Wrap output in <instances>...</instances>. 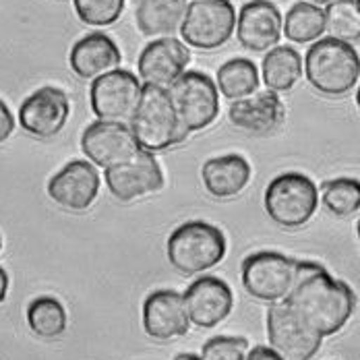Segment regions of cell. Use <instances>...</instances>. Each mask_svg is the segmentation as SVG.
<instances>
[{
  "instance_id": "23",
  "label": "cell",
  "mask_w": 360,
  "mask_h": 360,
  "mask_svg": "<svg viewBox=\"0 0 360 360\" xmlns=\"http://www.w3.org/2000/svg\"><path fill=\"white\" fill-rule=\"evenodd\" d=\"M302 75V58L290 46L271 48L263 58V81L269 91H290Z\"/></svg>"
},
{
  "instance_id": "35",
  "label": "cell",
  "mask_w": 360,
  "mask_h": 360,
  "mask_svg": "<svg viewBox=\"0 0 360 360\" xmlns=\"http://www.w3.org/2000/svg\"><path fill=\"white\" fill-rule=\"evenodd\" d=\"M311 4H317V6H321V4H329L331 0H309Z\"/></svg>"
},
{
  "instance_id": "34",
  "label": "cell",
  "mask_w": 360,
  "mask_h": 360,
  "mask_svg": "<svg viewBox=\"0 0 360 360\" xmlns=\"http://www.w3.org/2000/svg\"><path fill=\"white\" fill-rule=\"evenodd\" d=\"M174 360H201V356H195V354H179Z\"/></svg>"
},
{
  "instance_id": "6",
  "label": "cell",
  "mask_w": 360,
  "mask_h": 360,
  "mask_svg": "<svg viewBox=\"0 0 360 360\" xmlns=\"http://www.w3.org/2000/svg\"><path fill=\"white\" fill-rule=\"evenodd\" d=\"M263 205L278 226L300 228L317 212L319 188L307 174L284 172L267 184Z\"/></svg>"
},
{
  "instance_id": "17",
  "label": "cell",
  "mask_w": 360,
  "mask_h": 360,
  "mask_svg": "<svg viewBox=\"0 0 360 360\" xmlns=\"http://www.w3.org/2000/svg\"><path fill=\"white\" fill-rule=\"evenodd\" d=\"M143 329L153 340L182 338L191 329L184 298L176 290H155L143 302Z\"/></svg>"
},
{
  "instance_id": "12",
  "label": "cell",
  "mask_w": 360,
  "mask_h": 360,
  "mask_svg": "<svg viewBox=\"0 0 360 360\" xmlns=\"http://www.w3.org/2000/svg\"><path fill=\"white\" fill-rule=\"evenodd\" d=\"M81 151L94 166L112 168L131 160L139 153V145L135 141L131 127L122 122H94L81 135Z\"/></svg>"
},
{
  "instance_id": "14",
  "label": "cell",
  "mask_w": 360,
  "mask_h": 360,
  "mask_svg": "<svg viewBox=\"0 0 360 360\" xmlns=\"http://www.w3.org/2000/svg\"><path fill=\"white\" fill-rule=\"evenodd\" d=\"M102 179L98 168L87 160H72L48 180L50 199L71 212H85L100 193Z\"/></svg>"
},
{
  "instance_id": "1",
  "label": "cell",
  "mask_w": 360,
  "mask_h": 360,
  "mask_svg": "<svg viewBox=\"0 0 360 360\" xmlns=\"http://www.w3.org/2000/svg\"><path fill=\"white\" fill-rule=\"evenodd\" d=\"M290 309L319 335H333L344 329L356 309L352 288L327 274L323 265L304 276L286 298Z\"/></svg>"
},
{
  "instance_id": "19",
  "label": "cell",
  "mask_w": 360,
  "mask_h": 360,
  "mask_svg": "<svg viewBox=\"0 0 360 360\" xmlns=\"http://www.w3.org/2000/svg\"><path fill=\"white\" fill-rule=\"evenodd\" d=\"M228 118L234 127L251 135H271L286 120V106L274 91H261L252 98L232 102Z\"/></svg>"
},
{
  "instance_id": "4",
  "label": "cell",
  "mask_w": 360,
  "mask_h": 360,
  "mask_svg": "<svg viewBox=\"0 0 360 360\" xmlns=\"http://www.w3.org/2000/svg\"><path fill=\"white\" fill-rule=\"evenodd\" d=\"M131 133L139 149L147 153L164 151L188 137V133L180 127L168 89L158 85L141 87L139 106L131 118Z\"/></svg>"
},
{
  "instance_id": "22",
  "label": "cell",
  "mask_w": 360,
  "mask_h": 360,
  "mask_svg": "<svg viewBox=\"0 0 360 360\" xmlns=\"http://www.w3.org/2000/svg\"><path fill=\"white\" fill-rule=\"evenodd\" d=\"M186 0H137L135 21L147 37H174L186 15Z\"/></svg>"
},
{
  "instance_id": "24",
  "label": "cell",
  "mask_w": 360,
  "mask_h": 360,
  "mask_svg": "<svg viewBox=\"0 0 360 360\" xmlns=\"http://www.w3.org/2000/svg\"><path fill=\"white\" fill-rule=\"evenodd\" d=\"M216 87H219L221 96L236 102L252 96L259 87V71L249 58H232L217 69Z\"/></svg>"
},
{
  "instance_id": "26",
  "label": "cell",
  "mask_w": 360,
  "mask_h": 360,
  "mask_svg": "<svg viewBox=\"0 0 360 360\" xmlns=\"http://www.w3.org/2000/svg\"><path fill=\"white\" fill-rule=\"evenodd\" d=\"M30 329L39 338H58L67 331V311L54 296H37L27 307Z\"/></svg>"
},
{
  "instance_id": "18",
  "label": "cell",
  "mask_w": 360,
  "mask_h": 360,
  "mask_svg": "<svg viewBox=\"0 0 360 360\" xmlns=\"http://www.w3.org/2000/svg\"><path fill=\"white\" fill-rule=\"evenodd\" d=\"M234 30L243 48L265 52L276 48L282 37V15L269 0H252L240 8Z\"/></svg>"
},
{
  "instance_id": "16",
  "label": "cell",
  "mask_w": 360,
  "mask_h": 360,
  "mask_svg": "<svg viewBox=\"0 0 360 360\" xmlns=\"http://www.w3.org/2000/svg\"><path fill=\"white\" fill-rule=\"evenodd\" d=\"M188 60L191 52L180 39L160 37L145 46L137 63V71L145 85L168 87L186 71Z\"/></svg>"
},
{
  "instance_id": "3",
  "label": "cell",
  "mask_w": 360,
  "mask_h": 360,
  "mask_svg": "<svg viewBox=\"0 0 360 360\" xmlns=\"http://www.w3.org/2000/svg\"><path fill=\"white\" fill-rule=\"evenodd\" d=\"M304 72L313 89L319 94L331 98L346 96L359 83V52L352 48V44L333 37L317 39L307 52Z\"/></svg>"
},
{
  "instance_id": "7",
  "label": "cell",
  "mask_w": 360,
  "mask_h": 360,
  "mask_svg": "<svg viewBox=\"0 0 360 360\" xmlns=\"http://www.w3.org/2000/svg\"><path fill=\"white\" fill-rule=\"evenodd\" d=\"M168 96L179 116L180 127L188 135L214 124L219 114L216 83L205 72L184 71L170 85Z\"/></svg>"
},
{
  "instance_id": "9",
  "label": "cell",
  "mask_w": 360,
  "mask_h": 360,
  "mask_svg": "<svg viewBox=\"0 0 360 360\" xmlns=\"http://www.w3.org/2000/svg\"><path fill=\"white\" fill-rule=\"evenodd\" d=\"M267 338L271 350H276L284 360H311L323 342V335L304 323L286 304V300L269 304Z\"/></svg>"
},
{
  "instance_id": "5",
  "label": "cell",
  "mask_w": 360,
  "mask_h": 360,
  "mask_svg": "<svg viewBox=\"0 0 360 360\" xmlns=\"http://www.w3.org/2000/svg\"><path fill=\"white\" fill-rule=\"evenodd\" d=\"M226 236L219 228L201 219H193L180 224L170 234L166 255L176 271L195 276L216 267L226 257Z\"/></svg>"
},
{
  "instance_id": "13",
  "label": "cell",
  "mask_w": 360,
  "mask_h": 360,
  "mask_svg": "<svg viewBox=\"0 0 360 360\" xmlns=\"http://www.w3.org/2000/svg\"><path fill=\"white\" fill-rule=\"evenodd\" d=\"M71 114L69 96L58 87H41L34 91L19 108V122L23 131L37 139H50L58 135Z\"/></svg>"
},
{
  "instance_id": "20",
  "label": "cell",
  "mask_w": 360,
  "mask_h": 360,
  "mask_svg": "<svg viewBox=\"0 0 360 360\" xmlns=\"http://www.w3.org/2000/svg\"><path fill=\"white\" fill-rule=\"evenodd\" d=\"M69 63L77 77L89 81L118 69L122 63V54L112 37L102 32H94L89 36L81 37L72 46Z\"/></svg>"
},
{
  "instance_id": "32",
  "label": "cell",
  "mask_w": 360,
  "mask_h": 360,
  "mask_svg": "<svg viewBox=\"0 0 360 360\" xmlns=\"http://www.w3.org/2000/svg\"><path fill=\"white\" fill-rule=\"evenodd\" d=\"M245 360H284L276 350L267 348V346H257L252 348L251 352H247V359Z\"/></svg>"
},
{
  "instance_id": "33",
  "label": "cell",
  "mask_w": 360,
  "mask_h": 360,
  "mask_svg": "<svg viewBox=\"0 0 360 360\" xmlns=\"http://www.w3.org/2000/svg\"><path fill=\"white\" fill-rule=\"evenodd\" d=\"M6 292H8V274L0 267V302H4Z\"/></svg>"
},
{
  "instance_id": "25",
  "label": "cell",
  "mask_w": 360,
  "mask_h": 360,
  "mask_svg": "<svg viewBox=\"0 0 360 360\" xmlns=\"http://www.w3.org/2000/svg\"><path fill=\"white\" fill-rule=\"evenodd\" d=\"M282 34L296 44L317 41L325 34V15L321 6L311 2H296L286 19H282Z\"/></svg>"
},
{
  "instance_id": "8",
  "label": "cell",
  "mask_w": 360,
  "mask_h": 360,
  "mask_svg": "<svg viewBox=\"0 0 360 360\" xmlns=\"http://www.w3.org/2000/svg\"><path fill=\"white\" fill-rule=\"evenodd\" d=\"M236 27V11L230 0H195L188 4L180 25V36L191 48L216 50Z\"/></svg>"
},
{
  "instance_id": "28",
  "label": "cell",
  "mask_w": 360,
  "mask_h": 360,
  "mask_svg": "<svg viewBox=\"0 0 360 360\" xmlns=\"http://www.w3.org/2000/svg\"><path fill=\"white\" fill-rule=\"evenodd\" d=\"M321 199L329 214L348 217L359 214L360 184L356 179L325 180L321 186Z\"/></svg>"
},
{
  "instance_id": "31",
  "label": "cell",
  "mask_w": 360,
  "mask_h": 360,
  "mask_svg": "<svg viewBox=\"0 0 360 360\" xmlns=\"http://www.w3.org/2000/svg\"><path fill=\"white\" fill-rule=\"evenodd\" d=\"M15 131V116L11 114L8 106L0 100V143H4Z\"/></svg>"
},
{
  "instance_id": "21",
  "label": "cell",
  "mask_w": 360,
  "mask_h": 360,
  "mask_svg": "<svg viewBox=\"0 0 360 360\" xmlns=\"http://www.w3.org/2000/svg\"><path fill=\"white\" fill-rule=\"evenodd\" d=\"M251 164L240 153L212 158L201 168L205 191L216 199H232L240 195L251 180Z\"/></svg>"
},
{
  "instance_id": "30",
  "label": "cell",
  "mask_w": 360,
  "mask_h": 360,
  "mask_svg": "<svg viewBox=\"0 0 360 360\" xmlns=\"http://www.w3.org/2000/svg\"><path fill=\"white\" fill-rule=\"evenodd\" d=\"M249 352V342L245 338L217 335L203 344L201 360H245Z\"/></svg>"
},
{
  "instance_id": "11",
  "label": "cell",
  "mask_w": 360,
  "mask_h": 360,
  "mask_svg": "<svg viewBox=\"0 0 360 360\" xmlns=\"http://www.w3.org/2000/svg\"><path fill=\"white\" fill-rule=\"evenodd\" d=\"M104 180L110 193L122 201H135L139 197L158 193L164 188V172L153 153L139 151L131 160L116 164L112 168H106Z\"/></svg>"
},
{
  "instance_id": "10",
  "label": "cell",
  "mask_w": 360,
  "mask_h": 360,
  "mask_svg": "<svg viewBox=\"0 0 360 360\" xmlns=\"http://www.w3.org/2000/svg\"><path fill=\"white\" fill-rule=\"evenodd\" d=\"M141 83L131 71L114 69L94 79L89 98L91 110L102 122H129L141 100Z\"/></svg>"
},
{
  "instance_id": "2",
  "label": "cell",
  "mask_w": 360,
  "mask_h": 360,
  "mask_svg": "<svg viewBox=\"0 0 360 360\" xmlns=\"http://www.w3.org/2000/svg\"><path fill=\"white\" fill-rule=\"evenodd\" d=\"M321 265L313 261H296L276 251H259L249 255L240 267L245 290L261 302H282L294 286Z\"/></svg>"
},
{
  "instance_id": "29",
  "label": "cell",
  "mask_w": 360,
  "mask_h": 360,
  "mask_svg": "<svg viewBox=\"0 0 360 360\" xmlns=\"http://www.w3.org/2000/svg\"><path fill=\"white\" fill-rule=\"evenodd\" d=\"M77 17L91 27H108L124 11V0H72Z\"/></svg>"
},
{
  "instance_id": "27",
  "label": "cell",
  "mask_w": 360,
  "mask_h": 360,
  "mask_svg": "<svg viewBox=\"0 0 360 360\" xmlns=\"http://www.w3.org/2000/svg\"><path fill=\"white\" fill-rule=\"evenodd\" d=\"M325 32L333 39L352 44L360 39L359 0H331L323 11Z\"/></svg>"
},
{
  "instance_id": "36",
  "label": "cell",
  "mask_w": 360,
  "mask_h": 360,
  "mask_svg": "<svg viewBox=\"0 0 360 360\" xmlns=\"http://www.w3.org/2000/svg\"><path fill=\"white\" fill-rule=\"evenodd\" d=\"M0 251H2V236H0Z\"/></svg>"
},
{
  "instance_id": "15",
  "label": "cell",
  "mask_w": 360,
  "mask_h": 360,
  "mask_svg": "<svg viewBox=\"0 0 360 360\" xmlns=\"http://www.w3.org/2000/svg\"><path fill=\"white\" fill-rule=\"evenodd\" d=\"M182 298L191 323L203 329H212L221 323L234 307L232 290L216 276H203L195 280L182 294Z\"/></svg>"
}]
</instances>
